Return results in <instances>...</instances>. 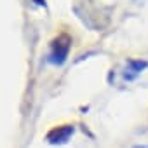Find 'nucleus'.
Instances as JSON below:
<instances>
[{
    "label": "nucleus",
    "instance_id": "f03ea898",
    "mask_svg": "<svg viewBox=\"0 0 148 148\" xmlns=\"http://www.w3.org/2000/svg\"><path fill=\"white\" fill-rule=\"evenodd\" d=\"M73 132H75V127L70 125V124H66V125H58V127L51 129V131L45 134V141L51 143V145H64V143L71 138Z\"/></svg>",
    "mask_w": 148,
    "mask_h": 148
},
{
    "label": "nucleus",
    "instance_id": "20e7f679",
    "mask_svg": "<svg viewBox=\"0 0 148 148\" xmlns=\"http://www.w3.org/2000/svg\"><path fill=\"white\" fill-rule=\"evenodd\" d=\"M33 2L37 4V5H40V7H45L47 4H45V0H33Z\"/></svg>",
    "mask_w": 148,
    "mask_h": 148
},
{
    "label": "nucleus",
    "instance_id": "f257e3e1",
    "mask_svg": "<svg viewBox=\"0 0 148 148\" xmlns=\"http://www.w3.org/2000/svg\"><path fill=\"white\" fill-rule=\"evenodd\" d=\"M70 49H71V37L66 32H63L51 42V51H49L47 61L54 66H63L68 59Z\"/></svg>",
    "mask_w": 148,
    "mask_h": 148
},
{
    "label": "nucleus",
    "instance_id": "39448f33",
    "mask_svg": "<svg viewBox=\"0 0 148 148\" xmlns=\"http://www.w3.org/2000/svg\"><path fill=\"white\" fill-rule=\"evenodd\" d=\"M132 148H148V145H136V146H132Z\"/></svg>",
    "mask_w": 148,
    "mask_h": 148
},
{
    "label": "nucleus",
    "instance_id": "7ed1b4c3",
    "mask_svg": "<svg viewBox=\"0 0 148 148\" xmlns=\"http://www.w3.org/2000/svg\"><path fill=\"white\" fill-rule=\"evenodd\" d=\"M148 68V61L145 59H127V64H125V71H124V79L127 82L134 80L138 75H141V71Z\"/></svg>",
    "mask_w": 148,
    "mask_h": 148
}]
</instances>
